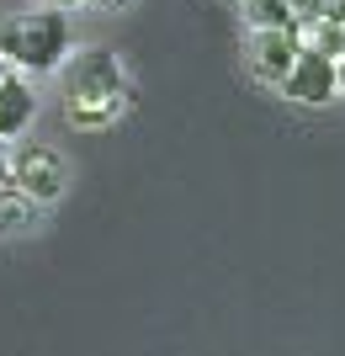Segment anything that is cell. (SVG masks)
Wrapping results in <instances>:
<instances>
[{
	"instance_id": "6da1fadb",
	"label": "cell",
	"mask_w": 345,
	"mask_h": 356,
	"mask_svg": "<svg viewBox=\"0 0 345 356\" xmlns=\"http://www.w3.org/2000/svg\"><path fill=\"white\" fill-rule=\"evenodd\" d=\"M122 102H128V80H122L117 59L106 48L75 54L69 80H64V118L75 128H106L122 112Z\"/></svg>"
},
{
	"instance_id": "7a4b0ae2",
	"label": "cell",
	"mask_w": 345,
	"mask_h": 356,
	"mask_svg": "<svg viewBox=\"0 0 345 356\" xmlns=\"http://www.w3.org/2000/svg\"><path fill=\"white\" fill-rule=\"evenodd\" d=\"M64 54H69V22H64V11H27L16 22H0V59L6 64L48 74L64 64Z\"/></svg>"
},
{
	"instance_id": "3957f363",
	"label": "cell",
	"mask_w": 345,
	"mask_h": 356,
	"mask_svg": "<svg viewBox=\"0 0 345 356\" xmlns=\"http://www.w3.org/2000/svg\"><path fill=\"white\" fill-rule=\"evenodd\" d=\"M64 160L53 154L48 144H22L11 149V165H6V186H16L22 197H32L37 208L43 202H53V197L64 192Z\"/></svg>"
},
{
	"instance_id": "277c9868",
	"label": "cell",
	"mask_w": 345,
	"mask_h": 356,
	"mask_svg": "<svg viewBox=\"0 0 345 356\" xmlns=\"http://www.w3.org/2000/svg\"><path fill=\"white\" fill-rule=\"evenodd\" d=\"M276 90H282L287 102H298V106H324V102H335V59L303 43L298 59H292V70L282 74V86H276Z\"/></svg>"
},
{
	"instance_id": "5b68a950",
	"label": "cell",
	"mask_w": 345,
	"mask_h": 356,
	"mask_svg": "<svg viewBox=\"0 0 345 356\" xmlns=\"http://www.w3.org/2000/svg\"><path fill=\"white\" fill-rule=\"evenodd\" d=\"M298 48H303L298 27H255V38H250V70H255V80L282 86V74L292 70Z\"/></svg>"
},
{
	"instance_id": "8992f818",
	"label": "cell",
	"mask_w": 345,
	"mask_h": 356,
	"mask_svg": "<svg viewBox=\"0 0 345 356\" xmlns=\"http://www.w3.org/2000/svg\"><path fill=\"white\" fill-rule=\"evenodd\" d=\"M37 118V90H32L27 74L6 70L0 74V138H22Z\"/></svg>"
},
{
	"instance_id": "52a82bcc",
	"label": "cell",
	"mask_w": 345,
	"mask_h": 356,
	"mask_svg": "<svg viewBox=\"0 0 345 356\" xmlns=\"http://www.w3.org/2000/svg\"><path fill=\"white\" fill-rule=\"evenodd\" d=\"M32 218H37V202H32V197H22L16 186H6V181H0V234H22Z\"/></svg>"
},
{
	"instance_id": "ba28073f",
	"label": "cell",
	"mask_w": 345,
	"mask_h": 356,
	"mask_svg": "<svg viewBox=\"0 0 345 356\" xmlns=\"http://www.w3.org/2000/svg\"><path fill=\"white\" fill-rule=\"evenodd\" d=\"M250 27H298V11L287 0H244Z\"/></svg>"
},
{
	"instance_id": "9c48e42d",
	"label": "cell",
	"mask_w": 345,
	"mask_h": 356,
	"mask_svg": "<svg viewBox=\"0 0 345 356\" xmlns=\"http://www.w3.org/2000/svg\"><path fill=\"white\" fill-rule=\"evenodd\" d=\"M6 165H11V144L0 138V181H6Z\"/></svg>"
},
{
	"instance_id": "30bf717a",
	"label": "cell",
	"mask_w": 345,
	"mask_h": 356,
	"mask_svg": "<svg viewBox=\"0 0 345 356\" xmlns=\"http://www.w3.org/2000/svg\"><path fill=\"white\" fill-rule=\"evenodd\" d=\"M335 96H345V64H335Z\"/></svg>"
},
{
	"instance_id": "8fae6325",
	"label": "cell",
	"mask_w": 345,
	"mask_h": 356,
	"mask_svg": "<svg viewBox=\"0 0 345 356\" xmlns=\"http://www.w3.org/2000/svg\"><path fill=\"white\" fill-rule=\"evenodd\" d=\"M96 6H122V0H96Z\"/></svg>"
},
{
	"instance_id": "7c38bea8",
	"label": "cell",
	"mask_w": 345,
	"mask_h": 356,
	"mask_svg": "<svg viewBox=\"0 0 345 356\" xmlns=\"http://www.w3.org/2000/svg\"><path fill=\"white\" fill-rule=\"evenodd\" d=\"M6 70H11V64H6V59H0V74H6Z\"/></svg>"
}]
</instances>
